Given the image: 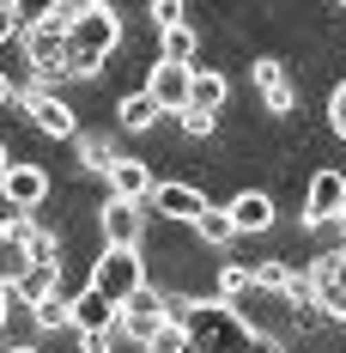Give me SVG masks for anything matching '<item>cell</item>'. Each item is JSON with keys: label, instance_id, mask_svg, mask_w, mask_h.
<instances>
[{"label": "cell", "instance_id": "1", "mask_svg": "<svg viewBox=\"0 0 346 353\" xmlns=\"http://www.w3.org/2000/svg\"><path fill=\"white\" fill-rule=\"evenodd\" d=\"M164 317L182 323L188 353H279V341L249 329L237 305H219V299H176V292H164Z\"/></svg>", "mask_w": 346, "mask_h": 353}, {"label": "cell", "instance_id": "2", "mask_svg": "<svg viewBox=\"0 0 346 353\" xmlns=\"http://www.w3.org/2000/svg\"><path fill=\"white\" fill-rule=\"evenodd\" d=\"M116 43H122V19H116V6H104V0H98V6H79V19H73V31H67V73L91 79Z\"/></svg>", "mask_w": 346, "mask_h": 353}, {"label": "cell", "instance_id": "3", "mask_svg": "<svg viewBox=\"0 0 346 353\" xmlns=\"http://www.w3.org/2000/svg\"><path fill=\"white\" fill-rule=\"evenodd\" d=\"M91 286L104 292L116 311H122L140 286H146V262H140V250H104V256H98V268H91Z\"/></svg>", "mask_w": 346, "mask_h": 353}, {"label": "cell", "instance_id": "4", "mask_svg": "<svg viewBox=\"0 0 346 353\" xmlns=\"http://www.w3.org/2000/svg\"><path fill=\"white\" fill-rule=\"evenodd\" d=\"M25 55H31V73L43 92H55L61 79H73L67 73V37L49 31V25H25Z\"/></svg>", "mask_w": 346, "mask_h": 353}, {"label": "cell", "instance_id": "5", "mask_svg": "<svg viewBox=\"0 0 346 353\" xmlns=\"http://www.w3.org/2000/svg\"><path fill=\"white\" fill-rule=\"evenodd\" d=\"M304 274H310V299H316L334 323H346V244L328 250V256H316Z\"/></svg>", "mask_w": 346, "mask_h": 353}, {"label": "cell", "instance_id": "6", "mask_svg": "<svg viewBox=\"0 0 346 353\" xmlns=\"http://www.w3.org/2000/svg\"><path fill=\"white\" fill-rule=\"evenodd\" d=\"M164 323H171V317H164V292H158V286H140L134 299L122 305V317H116V329H122L128 341H140V347H146V341H152V335H158Z\"/></svg>", "mask_w": 346, "mask_h": 353}, {"label": "cell", "instance_id": "7", "mask_svg": "<svg viewBox=\"0 0 346 353\" xmlns=\"http://www.w3.org/2000/svg\"><path fill=\"white\" fill-rule=\"evenodd\" d=\"M346 208V176L340 171H316L310 176V195H304V225L322 232V225H334Z\"/></svg>", "mask_w": 346, "mask_h": 353}, {"label": "cell", "instance_id": "8", "mask_svg": "<svg viewBox=\"0 0 346 353\" xmlns=\"http://www.w3.org/2000/svg\"><path fill=\"white\" fill-rule=\"evenodd\" d=\"M19 104L31 110V122L43 128V134H55V141H79V122H73V104L67 98H55V92H43V85H31Z\"/></svg>", "mask_w": 346, "mask_h": 353}, {"label": "cell", "instance_id": "9", "mask_svg": "<svg viewBox=\"0 0 346 353\" xmlns=\"http://www.w3.org/2000/svg\"><path fill=\"white\" fill-rule=\"evenodd\" d=\"M0 195H6L12 213H36L43 201H49V176L36 171V165H12V171L0 176Z\"/></svg>", "mask_w": 346, "mask_h": 353}, {"label": "cell", "instance_id": "10", "mask_svg": "<svg viewBox=\"0 0 346 353\" xmlns=\"http://www.w3.org/2000/svg\"><path fill=\"white\" fill-rule=\"evenodd\" d=\"M140 213H146V208H134V201H104V213H98L104 250H140V232H146Z\"/></svg>", "mask_w": 346, "mask_h": 353}, {"label": "cell", "instance_id": "11", "mask_svg": "<svg viewBox=\"0 0 346 353\" xmlns=\"http://www.w3.org/2000/svg\"><path fill=\"white\" fill-rule=\"evenodd\" d=\"M104 176H109V201H134V208H146V201H152V189H158L152 171H146L140 159H122V152H116V165H109Z\"/></svg>", "mask_w": 346, "mask_h": 353}, {"label": "cell", "instance_id": "12", "mask_svg": "<svg viewBox=\"0 0 346 353\" xmlns=\"http://www.w3.org/2000/svg\"><path fill=\"white\" fill-rule=\"evenodd\" d=\"M201 208H207V195L195 189V183H158L152 189V213H164V219H201Z\"/></svg>", "mask_w": 346, "mask_h": 353}, {"label": "cell", "instance_id": "13", "mask_svg": "<svg viewBox=\"0 0 346 353\" xmlns=\"http://www.w3.org/2000/svg\"><path fill=\"white\" fill-rule=\"evenodd\" d=\"M116 317H122V311L109 305L98 286H85V292L73 299V329H79V335H109V329H116Z\"/></svg>", "mask_w": 346, "mask_h": 353}, {"label": "cell", "instance_id": "14", "mask_svg": "<svg viewBox=\"0 0 346 353\" xmlns=\"http://www.w3.org/2000/svg\"><path fill=\"white\" fill-rule=\"evenodd\" d=\"M146 98H152L158 110H176V116H182V110H188V68L158 61V68H152V85H146Z\"/></svg>", "mask_w": 346, "mask_h": 353}, {"label": "cell", "instance_id": "15", "mask_svg": "<svg viewBox=\"0 0 346 353\" xmlns=\"http://www.w3.org/2000/svg\"><path fill=\"white\" fill-rule=\"evenodd\" d=\"M231 98V85H225V73L213 68H188V110H201V116H219Z\"/></svg>", "mask_w": 346, "mask_h": 353}, {"label": "cell", "instance_id": "16", "mask_svg": "<svg viewBox=\"0 0 346 353\" xmlns=\"http://www.w3.org/2000/svg\"><path fill=\"white\" fill-rule=\"evenodd\" d=\"M231 225L237 232H268L274 225V195H261V189H243V195H231Z\"/></svg>", "mask_w": 346, "mask_h": 353}, {"label": "cell", "instance_id": "17", "mask_svg": "<svg viewBox=\"0 0 346 353\" xmlns=\"http://www.w3.org/2000/svg\"><path fill=\"white\" fill-rule=\"evenodd\" d=\"M55 292H61V268H25V281L12 286V299H19V305H49V299H55Z\"/></svg>", "mask_w": 346, "mask_h": 353}, {"label": "cell", "instance_id": "18", "mask_svg": "<svg viewBox=\"0 0 346 353\" xmlns=\"http://www.w3.org/2000/svg\"><path fill=\"white\" fill-rule=\"evenodd\" d=\"M195 238H201V244H213V250H225L231 244V238H237V225H231V213L225 208H201V219H195Z\"/></svg>", "mask_w": 346, "mask_h": 353}, {"label": "cell", "instance_id": "19", "mask_svg": "<svg viewBox=\"0 0 346 353\" xmlns=\"http://www.w3.org/2000/svg\"><path fill=\"white\" fill-rule=\"evenodd\" d=\"M116 116H122V128H128V134H146V128H152V122H158L164 110L152 104L146 92H134V98H122V110H116Z\"/></svg>", "mask_w": 346, "mask_h": 353}, {"label": "cell", "instance_id": "20", "mask_svg": "<svg viewBox=\"0 0 346 353\" xmlns=\"http://www.w3.org/2000/svg\"><path fill=\"white\" fill-rule=\"evenodd\" d=\"M25 268H31V250L0 232V286H19V281H25Z\"/></svg>", "mask_w": 346, "mask_h": 353}, {"label": "cell", "instance_id": "21", "mask_svg": "<svg viewBox=\"0 0 346 353\" xmlns=\"http://www.w3.org/2000/svg\"><path fill=\"white\" fill-rule=\"evenodd\" d=\"M195 49H201L195 25H176V31H164V61H171V68H195Z\"/></svg>", "mask_w": 346, "mask_h": 353}, {"label": "cell", "instance_id": "22", "mask_svg": "<svg viewBox=\"0 0 346 353\" xmlns=\"http://www.w3.org/2000/svg\"><path fill=\"white\" fill-rule=\"evenodd\" d=\"M261 104H268V116H292V110H298V85H292V79H279V85L261 92Z\"/></svg>", "mask_w": 346, "mask_h": 353}, {"label": "cell", "instance_id": "23", "mask_svg": "<svg viewBox=\"0 0 346 353\" xmlns=\"http://www.w3.org/2000/svg\"><path fill=\"white\" fill-rule=\"evenodd\" d=\"M237 292H249V268H243V262H225V268H219V305H231Z\"/></svg>", "mask_w": 346, "mask_h": 353}, {"label": "cell", "instance_id": "24", "mask_svg": "<svg viewBox=\"0 0 346 353\" xmlns=\"http://www.w3.org/2000/svg\"><path fill=\"white\" fill-rule=\"evenodd\" d=\"M36 329H73V305L55 292L49 305H36Z\"/></svg>", "mask_w": 346, "mask_h": 353}, {"label": "cell", "instance_id": "25", "mask_svg": "<svg viewBox=\"0 0 346 353\" xmlns=\"http://www.w3.org/2000/svg\"><path fill=\"white\" fill-rule=\"evenodd\" d=\"M146 353H188V335H182V323H164V329L146 341Z\"/></svg>", "mask_w": 346, "mask_h": 353}, {"label": "cell", "instance_id": "26", "mask_svg": "<svg viewBox=\"0 0 346 353\" xmlns=\"http://www.w3.org/2000/svg\"><path fill=\"white\" fill-rule=\"evenodd\" d=\"M79 165H85V171H109V165H116L109 141H79Z\"/></svg>", "mask_w": 346, "mask_h": 353}, {"label": "cell", "instance_id": "27", "mask_svg": "<svg viewBox=\"0 0 346 353\" xmlns=\"http://www.w3.org/2000/svg\"><path fill=\"white\" fill-rule=\"evenodd\" d=\"M19 31H25V6L19 0H0V43H12Z\"/></svg>", "mask_w": 346, "mask_h": 353}, {"label": "cell", "instance_id": "28", "mask_svg": "<svg viewBox=\"0 0 346 353\" xmlns=\"http://www.w3.org/2000/svg\"><path fill=\"white\" fill-rule=\"evenodd\" d=\"M249 73H255V85H261V92H268V85H279V79H292V73H285V61H274V55H261Z\"/></svg>", "mask_w": 346, "mask_h": 353}, {"label": "cell", "instance_id": "29", "mask_svg": "<svg viewBox=\"0 0 346 353\" xmlns=\"http://www.w3.org/2000/svg\"><path fill=\"white\" fill-rule=\"evenodd\" d=\"M0 232H6V238H19V244H31V238H36V219H31V213H6V219H0Z\"/></svg>", "mask_w": 346, "mask_h": 353}, {"label": "cell", "instance_id": "30", "mask_svg": "<svg viewBox=\"0 0 346 353\" xmlns=\"http://www.w3.org/2000/svg\"><path fill=\"white\" fill-rule=\"evenodd\" d=\"M152 25H158V31H176V25H188V12H182L176 0H158V6H152Z\"/></svg>", "mask_w": 346, "mask_h": 353}, {"label": "cell", "instance_id": "31", "mask_svg": "<svg viewBox=\"0 0 346 353\" xmlns=\"http://www.w3.org/2000/svg\"><path fill=\"white\" fill-rule=\"evenodd\" d=\"M213 122H219V116H201V110H182V134H188V141H207V134H213Z\"/></svg>", "mask_w": 346, "mask_h": 353}, {"label": "cell", "instance_id": "32", "mask_svg": "<svg viewBox=\"0 0 346 353\" xmlns=\"http://www.w3.org/2000/svg\"><path fill=\"white\" fill-rule=\"evenodd\" d=\"M328 122H334V134L346 141V79L334 85V98H328Z\"/></svg>", "mask_w": 346, "mask_h": 353}, {"label": "cell", "instance_id": "33", "mask_svg": "<svg viewBox=\"0 0 346 353\" xmlns=\"http://www.w3.org/2000/svg\"><path fill=\"white\" fill-rule=\"evenodd\" d=\"M79 353H109V335H79Z\"/></svg>", "mask_w": 346, "mask_h": 353}, {"label": "cell", "instance_id": "34", "mask_svg": "<svg viewBox=\"0 0 346 353\" xmlns=\"http://www.w3.org/2000/svg\"><path fill=\"white\" fill-rule=\"evenodd\" d=\"M12 98H19V92H12V79H6V73H0V110L12 104Z\"/></svg>", "mask_w": 346, "mask_h": 353}, {"label": "cell", "instance_id": "35", "mask_svg": "<svg viewBox=\"0 0 346 353\" xmlns=\"http://www.w3.org/2000/svg\"><path fill=\"white\" fill-rule=\"evenodd\" d=\"M12 317V286H0V323Z\"/></svg>", "mask_w": 346, "mask_h": 353}, {"label": "cell", "instance_id": "36", "mask_svg": "<svg viewBox=\"0 0 346 353\" xmlns=\"http://www.w3.org/2000/svg\"><path fill=\"white\" fill-rule=\"evenodd\" d=\"M6 171H12V159H6V146H0V176H6Z\"/></svg>", "mask_w": 346, "mask_h": 353}, {"label": "cell", "instance_id": "37", "mask_svg": "<svg viewBox=\"0 0 346 353\" xmlns=\"http://www.w3.org/2000/svg\"><path fill=\"white\" fill-rule=\"evenodd\" d=\"M334 225H340V232H346V208H340V219H334Z\"/></svg>", "mask_w": 346, "mask_h": 353}, {"label": "cell", "instance_id": "38", "mask_svg": "<svg viewBox=\"0 0 346 353\" xmlns=\"http://www.w3.org/2000/svg\"><path fill=\"white\" fill-rule=\"evenodd\" d=\"M12 353H36V347H12Z\"/></svg>", "mask_w": 346, "mask_h": 353}]
</instances>
